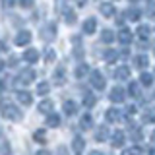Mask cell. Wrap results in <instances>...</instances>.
Here are the masks:
<instances>
[{
    "label": "cell",
    "instance_id": "cell-10",
    "mask_svg": "<svg viewBox=\"0 0 155 155\" xmlns=\"http://www.w3.org/2000/svg\"><path fill=\"white\" fill-rule=\"evenodd\" d=\"M16 99L19 101L21 105H31L33 103V95L29 93V91H23V89H19V91H16Z\"/></svg>",
    "mask_w": 155,
    "mask_h": 155
},
{
    "label": "cell",
    "instance_id": "cell-38",
    "mask_svg": "<svg viewBox=\"0 0 155 155\" xmlns=\"http://www.w3.org/2000/svg\"><path fill=\"white\" fill-rule=\"evenodd\" d=\"M33 4H35V0H19V6H21V8H25V10L33 8Z\"/></svg>",
    "mask_w": 155,
    "mask_h": 155
},
{
    "label": "cell",
    "instance_id": "cell-25",
    "mask_svg": "<svg viewBox=\"0 0 155 155\" xmlns=\"http://www.w3.org/2000/svg\"><path fill=\"white\" fill-rule=\"evenodd\" d=\"M114 78H116V80H128V78H130V68L128 66H120L118 68V70H116L114 72Z\"/></svg>",
    "mask_w": 155,
    "mask_h": 155
},
{
    "label": "cell",
    "instance_id": "cell-14",
    "mask_svg": "<svg viewBox=\"0 0 155 155\" xmlns=\"http://www.w3.org/2000/svg\"><path fill=\"white\" fill-rule=\"evenodd\" d=\"M110 142H113L114 147H122L124 142H126V136L122 130H116V132H113V136H110Z\"/></svg>",
    "mask_w": 155,
    "mask_h": 155
},
{
    "label": "cell",
    "instance_id": "cell-49",
    "mask_svg": "<svg viewBox=\"0 0 155 155\" xmlns=\"http://www.w3.org/2000/svg\"><path fill=\"white\" fill-rule=\"evenodd\" d=\"M130 2H138V0H130Z\"/></svg>",
    "mask_w": 155,
    "mask_h": 155
},
{
    "label": "cell",
    "instance_id": "cell-45",
    "mask_svg": "<svg viewBox=\"0 0 155 155\" xmlns=\"http://www.w3.org/2000/svg\"><path fill=\"white\" fill-rule=\"evenodd\" d=\"M149 155H155V147H151V149H149Z\"/></svg>",
    "mask_w": 155,
    "mask_h": 155
},
{
    "label": "cell",
    "instance_id": "cell-34",
    "mask_svg": "<svg viewBox=\"0 0 155 155\" xmlns=\"http://www.w3.org/2000/svg\"><path fill=\"white\" fill-rule=\"evenodd\" d=\"M33 140L39 142V143H45L47 142V132L45 130H35V132H33Z\"/></svg>",
    "mask_w": 155,
    "mask_h": 155
},
{
    "label": "cell",
    "instance_id": "cell-6",
    "mask_svg": "<svg viewBox=\"0 0 155 155\" xmlns=\"http://www.w3.org/2000/svg\"><path fill=\"white\" fill-rule=\"evenodd\" d=\"M84 149H85V140L81 138L80 134L74 136V140H72V151H74L76 155H81V153H84Z\"/></svg>",
    "mask_w": 155,
    "mask_h": 155
},
{
    "label": "cell",
    "instance_id": "cell-28",
    "mask_svg": "<svg viewBox=\"0 0 155 155\" xmlns=\"http://www.w3.org/2000/svg\"><path fill=\"white\" fill-rule=\"evenodd\" d=\"M47 126H48V128H58V126H60V116L54 114V113H51L47 116Z\"/></svg>",
    "mask_w": 155,
    "mask_h": 155
},
{
    "label": "cell",
    "instance_id": "cell-20",
    "mask_svg": "<svg viewBox=\"0 0 155 155\" xmlns=\"http://www.w3.org/2000/svg\"><path fill=\"white\" fill-rule=\"evenodd\" d=\"M87 74H91V68L87 66V64H80V66H78L76 70H74V76L78 78V80H81V78H85Z\"/></svg>",
    "mask_w": 155,
    "mask_h": 155
},
{
    "label": "cell",
    "instance_id": "cell-48",
    "mask_svg": "<svg viewBox=\"0 0 155 155\" xmlns=\"http://www.w3.org/2000/svg\"><path fill=\"white\" fill-rule=\"evenodd\" d=\"M153 54H155V45H153Z\"/></svg>",
    "mask_w": 155,
    "mask_h": 155
},
{
    "label": "cell",
    "instance_id": "cell-39",
    "mask_svg": "<svg viewBox=\"0 0 155 155\" xmlns=\"http://www.w3.org/2000/svg\"><path fill=\"white\" fill-rule=\"evenodd\" d=\"M2 155H10V143H8L6 138L2 140Z\"/></svg>",
    "mask_w": 155,
    "mask_h": 155
},
{
    "label": "cell",
    "instance_id": "cell-42",
    "mask_svg": "<svg viewBox=\"0 0 155 155\" xmlns=\"http://www.w3.org/2000/svg\"><path fill=\"white\" fill-rule=\"evenodd\" d=\"M147 14H149V16H155V4H153V6H149V10H147Z\"/></svg>",
    "mask_w": 155,
    "mask_h": 155
},
{
    "label": "cell",
    "instance_id": "cell-26",
    "mask_svg": "<svg viewBox=\"0 0 155 155\" xmlns=\"http://www.w3.org/2000/svg\"><path fill=\"white\" fill-rule=\"evenodd\" d=\"M99 10H101V14H103L105 18H113L114 14H116V12H114V6H113V4H107V2H105V4H101Z\"/></svg>",
    "mask_w": 155,
    "mask_h": 155
},
{
    "label": "cell",
    "instance_id": "cell-44",
    "mask_svg": "<svg viewBox=\"0 0 155 155\" xmlns=\"http://www.w3.org/2000/svg\"><path fill=\"white\" fill-rule=\"evenodd\" d=\"M37 155H51V151H47V149H41V151H39Z\"/></svg>",
    "mask_w": 155,
    "mask_h": 155
},
{
    "label": "cell",
    "instance_id": "cell-15",
    "mask_svg": "<svg viewBox=\"0 0 155 155\" xmlns=\"http://www.w3.org/2000/svg\"><path fill=\"white\" fill-rule=\"evenodd\" d=\"M54 35H56V27L52 25V23H48V25H45L41 29V37L45 39V41H52Z\"/></svg>",
    "mask_w": 155,
    "mask_h": 155
},
{
    "label": "cell",
    "instance_id": "cell-36",
    "mask_svg": "<svg viewBox=\"0 0 155 155\" xmlns=\"http://www.w3.org/2000/svg\"><path fill=\"white\" fill-rule=\"evenodd\" d=\"M48 91H51V84H48V81H41L39 87H37V93L39 95H47Z\"/></svg>",
    "mask_w": 155,
    "mask_h": 155
},
{
    "label": "cell",
    "instance_id": "cell-30",
    "mask_svg": "<svg viewBox=\"0 0 155 155\" xmlns=\"http://www.w3.org/2000/svg\"><path fill=\"white\" fill-rule=\"evenodd\" d=\"M136 33H138V39H140V41H147V37H149V33H151V29H149V25H140Z\"/></svg>",
    "mask_w": 155,
    "mask_h": 155
},
{
    "label": "cell",
    "instance_id": "cell-32",
    "mask_svg": "<svg viewBox=\"0 0 155 155\" xmlns=\"http://www.w3.org/2000/svg\"><path fill=\"white\" fill-rule=\"evenodd\" d=\"M95 103H97V97L93 95V93H84V107H87V109H91V107H95Z\"/></svg>",
    "mask_w": 155,
    "mask_h": 155
},
{
    "label": "cell",
    "instance_id": "cell-19",
    "mask_svg": "<svg viewBox=\"0 0 155 155\" xmlns=\"http://www.w3.org/2000/svg\"><path fill=\"white\" fill-rule=\"evenodd\" d=\"M120 58V52H116L113 51V48H109V51H105V54H103V60L107 62V64H114L116 60Z\"/></svg>",
    "mask_w": 155,
    "mask_h": 155
},
{
    "label": "cell",
    "instance_id": "cell-40",
    "mask_svg": "<svg viewBox=\"0 0 155 155\" xmlns=\"http://www.w3.org/2000/svg\"><path fill=\"white\" fill-rule=\"evenodd\" d=\"M76 2V6H80V8H84L85 4H87V0H74Z\"/></svg>",
    "mask_w": 155,
    "mask_h": 155
},
{
    "label": "cell",
    "instance_id": "cell-27",
    "mask_svg": "<svg viewBox=\"0 0 155 155\" xmlns=\"http://www.w3.org/2000/svg\"><path fill=\"white\" fill-rule=\"evenodd\" d=\"M153 76L155 74H149V72H142V74H140V84H142L143 87H149L153 84Z\"/></svg>",
    "mask_w": 155,
    "mask_h": 155
},
{
    "label": "cell",
    "instance_id": "cell-9",
    "mask_svg": "<svg viewBox=\"0 0 155 155\" xmlns=\"http://www.w3.org/2000/svg\"><path fill=\"white\" fill-rule=\"evenodd\" d=\"M81 29H84L85 35H93V33L97 31V19L95 18H87L84 21V27H81Z\"/></svg>",
    "mask_w": 155,
    "mask_h": 155
},
{
    "label": "cell",
    "instance_id": "cell-17",
    "mask_svg": "<svg viewBox=\"0 0 155 155\" xmlns=\"http://www.w3.org/2000/svg\"><path fill=\"white\" fill-rule=\"evenodd\" d=\"M142 120H143L145 124H153L155 122V109H153V107H145V109H143Z\"/></svg>",
    "mask_w": 155,
    "mask_h": 155
},
{
    "label": "cell",
    "instance_id": "cell-4",
    "mask_svg": "<svg viewBox=\"0 0 155 155\" xmlns=\"http://www.w3.org/2000/svg\"><path fill=\"white\" fill-rule=\"evenodd\" d=\"M109 99H110V103H124V99H126V89H124V87H120V85L113 87V89L109 91Z\"/></svg>",
    "mask_w": 155,
    "mask_h": 155
},
{
    "label": "cell",
    "instance_id": "cell-13",
    "mask_svg": "<svg viewBox=\"0 0 155 155\" xmlns=\"http://www.w3.org/2000/svg\"><path fill=\"white\" fill-rule=\"evenodd\" d=\"M132 39H134V35H132V31H130V29L120 27V31H118V41L122 43V45H130V43H132Z\"/></svg>",
    "mask_w": 155,
    "mask_h": 155
},
{
    "label": "cell",
    "instance_id": "cell-8",
    "mask_svg": "<svg viewBox=\"0 0 155 155\" xmlns=\"http://www.w3.org/2000/svg\"><path fill=\"white\" fill-rule=\"evenodd\" d=\"M109 136H113V134L109 132L107 124H99V126H97V130H95V140H97V142H105Z\"/></svg>",
    "mask_w": 155,
    "mask_h": 155
},
{
    "label": "cell",
    "instance_id": "cell-24",
    "mask_svg": "<svg viewBox=\"0 0 155 155\" xmlns=\"http://www.w3.org/2000/svg\"><path fill=\"white\" fill-rule=\"evenodd\" d=\"M124 16H126V19H130V21H138V19L142 18V12H140L138 8H128Z\"/></svg>",
    "mask_w": 155,
    "mask_h": 155
},
{
    "label": "cell",
    "instance_id": "cell-18",
    "mask_svg": "<svg viewBox=\"0 0 155 155\" xmlns=\"http://www.w3.org/2000/svg\"><path fill=\"white\" fill-rule=\"evenodd\" d=\"M52 81H54L56 85H64L66 84V70L64 68H56L54 76H52Z\"/></svg>",
    "mask_w": 155,
    "mask_h": 155
},
{
    "label": "cell",
    "instance_id": "cell-11",
    "mask_svg": "<svg viewBox=\"0 0 155 155\" xmlns=\"http://www.w3.org/2000/svg\"><path fill=\"white\" fill-rule=\"evenodd\" d=\"M132 64H134V68H138V70H145L147 64H149V58L145 54H136L134 60H132Z\"/></svg>",
    "mask_w": 155,
    "mask_h": 155
},
{
    "label": "cell",
    "instance_id": "cell-3",
    "mask_svg": "<svg viewBox=\"0 0 155 155\" xmlns=\"http://www.w3.org/2000/svg\"><path fill=\"white\" fill-rule=\"evenodd\" d=\"M2 116L6 120H19L21 118V110L12 103H4L2 105Z\"/></svg>",
    "mask_w": 155,
    "mask_h": 155
},
{
    "label": "cell",
    "instance_id": "cell-41",
    "mask_svg": "<svg viewBox=\"0 0 155 155\" xmlns=\"http://www.w3.org/2000/svg\"><path fill=\"white\" fill-rule=\"evenodd\" d=\"M128 56V48H122V51H120V58H126Z\"/></svg>",
    "mask_w": 155,
    "mask_h": 155
},
{
    "label": "cell",
    "instance_id": "cell-46",
    "mask_svg": "<svg viewBox=\"0 0 155 155\" xmlns=\"http://www.w3.org/2000/svg\"><path fill=\"white\" fill-rule=\"evenodd\" d=\"M151 140H153V142H155V130H153V134H151Z\"/></svg>",
    "mask_w": 155,
    "mask_h": 155
},
{
    "label": "cell",
    "instance_id": "cell-43",
    "mask_svg": "<svg viewBox=\"0 0 155 155\" xmlns=\"http://www.w3.org/2000/svg\"><path fill=\"white\" fill-rule=\"evenodd\" d=\"M89 155H105V153H103V151H99V149H93V151H91Z\"/></svg>",
    "mask_w": 155,
    "mask_h": 155
},
{
    "label": "cell",
    "instance_id": "cell-33",
    "mask_svg": "<svg viewBox=\"0 0 155 155\" xmlns=\"http://www.w3.org/2000/svg\"><path fill=\"white\" fill-rule=\"evenodd\" d=\"M130 138H132L134 142H142V140H143V132H142V128L132 124V134H130Z\"/></svg>",
    "mask_w": 155,
    "mask_h": 155
},
{
    "label": "cell",
    "instance_id": "cell-47",
    "mask_svg": "<svg viewBox=\"0 0 155 155\" xmlns=\"http://www.w3.org/2000/svg\"><path fill=\"white\" fill-rule=\"evenodd\" d=\"M153 101H155V91H153Z\"/></svg>",
    "mask_w": 155,
    "mask_h": 155
},
{
    "label": "cell",
    "instance_id": "cell-5",
    "mask_svg": "<svg viewBox=\"0 0 155 155\" xmlns=\"http://www.w3.org/2000/svg\"><path fill=\"white\" fill-rule=\"evenodd\" d=\"M31 31H27V29H21V31L16 35V39H14V43H16L18 47H25L29 45V41H31Z\"/></svg>",
    "mask_w": 155,
    "mask_h": 155
},
{
    "label": "cell",
    "instance_id": "cell-16",
    "mask_svg": "<svg viewBox=\"0 0 155 155\" xmlns=\"http://www.w3.org/2000/svg\"><path fill=\"white\" fill-rule=\"evenodd\" d=\"M62 110H64V114H68V116L76 114L78 113V103H76V101H72V99H68V101L62 103Z\"/></svg>",
    "mask_w": 155,
    "mask_h": 155
},
{
    "label": "cell",
    "instance_id": "cell-7",
    "mask_svg": "<svg viewBox=\"0 0 155 155\" xmlns=\"http://www.w3.org/2000/svg\"><path fill=\"white\" fill-rule=\"evenodd\" d=\"M105 118H107V122L116 124V122H120V118H122V113H120L118 109H109L105 113Z\"/></svg>",
    "mask_w": 155,
    "mask_h": 155
},
{
    "label": "cell",
    "instance_id": "cell-2",
    "mask_svg": "<svg viewBox=\"0 0 155 155\" xmlns=\"http://www.w3.org/2000/svg\"><path fill=\"white\" fill-rule=\"evenodd\" d=\"M89 81H91V87H95L97 91H101V89L107 87V78L103 76V72H99V70H91Z\"/></svg>",
    "mask_w": 155,
    "mask_h": 155
},
{
    "label": "cell",
    "instance_id": "cell-37",
    "mask_svg": "<svg viewBox=\"0 0 155 155\" xmlns=\"http://www.w3.org/2000/svg\"><path fill=\"white\" fill-rule=\"evenodd\" d=\"M140 151H142V147H140V145H134V147L122 149V153H120V155H140Z\"/></svg>",
    "mask_w": 155,
    "mask_h": 155
},
{
    "label": "cell",
    "instance_id": "cell-23",
    "mask_svg": "<svg viewBox=\"0 0 155 155\" xmlns=\"http://www.w3.org/2000/svg\"><path fill=\"white\" fill-rule=\"evenodd\" d=\"M91 126H93V116H91L89 113H85V114L80 118V128H84V130H89Z\"/></svg>",
    "mask_w": 155,
    "mask_h": 155
},
{
    "label": "cell",
    "instance_id": "cell-35",
    "mask_svg": "<svg viewBox=\"0 0 155 155\" xmlns=\"http://www.w3.org/2000/svg\"><path fill=\"white\" fill-rule=\"evenodd\" d=\"M43 58H45V64H51V62H54V58H56L54 48H47L45 54H43Z\"/></svg>",
    "mask_w": 155,
    "mask_h": 155
},
{
    "label": "cell",
    "instance_id": "cell-22",
    "mask_svg": "<svg viewBox=\"0 0 155 155\" xmlns=\"http://www.w3.org/2000/svg\"><path fill=\"white\" fill-rule=\"evenodd\" d=\"M142 84H138V81H130V85H128V93H130V97H134V99H138L140 97V93H142Z\"/></svg>",
    "mask_w": 155,
    "mask_h": 155
},
{
    "label": "cell",
    "instance_id": "cell-31",
    "mask_svg": "<svg viewBox=\"0 0 155 155\" xmlns=\"http://www.w3.org/2000/svg\"><path fill=\"white\" fill-rule=\"evenodd\" d=\"M101 41H103L105 45H110V43L114 41V33L110 31V29H103V31H101Z\"/></svg>",
    "mask_w": 155,
    "mask_h": 155
},
{
    "label": "cell",
    "instance_id": "cell-21",
    "mask_svg": "<svg viewBox=\"0 0 155 155\" xmlns=\"http://www.w3.org/2000/svg\"><path fill=\"white\" fill-rule=\"evenodd\" d=\"M52 109H54V103H52L51 99H43L41 103H39V110H41V113L51 114V113H52Z\"/></svg>",
    "mask_w": 155,
    "mask_h": 155
},
{
    "label": "cell",
    "instance_id": "cell-29",
    "mask_svg": "<svg viewBox=\"0 0 155 155\" xmlns=\"http://www.w3.org/2000/svg\"><path fill=\"white\" fill-rule=\"evenodd\" d=\"M62 14H64V21L68 23V25H72V23H76L78 16H76V12H74V10L66 8V10H64V12H62Z\"/></svg>",
    "mask_w": 155,
    "mask_h": 155
},
{
    "label": "cell",
    "instance_id": "cell-12",
    "mask_svg": "<svg viewBox=\"0 0 155 155\" xmlns=\"http://www.w3.org/2000/svg\"><path fill=\"white\" fill-rule=\"evenodd\" d=\"M23 60H25L27 64H35V62H39V51L37 48H27V51L23 52Z\"/></svg>",
    "mask_w": 155,
    "mask_h": 155
},
{
    "label": "cell",
    "instance_id": "cell-1",
    "mask_svg": "<svg viewBox=\"0 0 155 155\" xmlns=\"http://www.w3.org/2000/svg\"><path fill=\"white\" fill-rule=\"evenodd\" d=\"M35 76H37V72H35V70H31V68H27V70H21V72H19V74L16 76L14 84L19 85V87H25V85L31 84V81H35Z\"/></svg>",
    "mask_w": 155,
    "mask_h": 155
}]
</instances>
